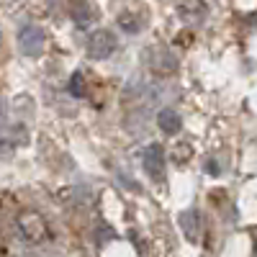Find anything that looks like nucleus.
Instances as JSON below:
<instances>
[{"label":"nucleus","mask_w":257,"mask_h":257,"mask_svg":"<svg viewBox=\"0 0 257 257\" xmlns=\"http://www.w3.org/2000/svg\"><path fill=\"white\" fill-rule=\"evenodd\" d=\"M41 47H44V34H41V29L26 26L21 31V52L24 54L36 57V54H41Z\"/></svg>","instance_id":"obj_1"},{"label":"nucleus","mask_w":257,"mask_h":257,"mask_svg":"<svg viewBox=\"0 0 257 257\" xmlns=\"http://www.w3.org/2000/svg\"><path fill=\"white\" fill-rule=\"evenodd\" d=\"M144 167H147V173L152 175L155 180L162 178V167H165V155H162V147L160 144H149L144 149Z\"/></svg>","instance_id":"obj_2"},{"label":"nucleus","mask_w":257,"mask_h":257,"mask_svg":"<svg viewBox=\"0 0 257 257\" xmlns=\"http://www.w3.org/2000/svg\"><path fill=\"white\" fill-rule=\"evenodd\" d=\"M18 226H21V234H24V239H26V242H41V239H44V234H47L44 221H41L39 216H36L34 226H29V221H26V219H21V221H18Z\"/></svg>","instance_id":"obj_4"},{"label":"nucleus","mask_w":257,"mask_h":257,"mask_svg":"<svg viewBox=\"0 0 257 257\" xmlns=\"http://www.w3.org/2000/svg\"><path fill=\"white\" fill-rule=\"evenodd\" d=\"M198 211L196 208H190V211H185V213H180V226H183V231H185V237L190 239V242H196L198 239Z\"/></svg>","instance_id":"obj_5"},{"label":"nucleus","mask_w":257,"mask_h":257,"mask_svg":"<svg viewBox=\"0 0 257 257\" xmlns=\"http://www.w3.org/2000/svg\"><path fill=\"white\" fill-rule=\"evenodd\" d=\"M160 128L165 134H175L178 128H180V116L173 111V108H165L162 113H160Z\"/></svg>","instance_id":"obj_6"},{"label":"nucleus","mask_w":257,"mask_h":257,"mask_svg":"<svg viewBox=\"0 0 257 257\" xmlns=\"http://www.w3.org/2000/svg\"><path fill=\"white\" fill-rule=\"evenodd\" d=\"M113 47H116V39H113L108 31H98V34L90 39V47H88V52H90L93 57L103 59V57H108V54L113 52Z\"/></svg>","instance_id":"obj_3"}]
</instances>
